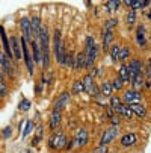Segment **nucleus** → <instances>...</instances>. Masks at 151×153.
Instances as JSON below:
<instances>
[{"label":"nucleus","mask_w":151,"mask_h":153,"mask_svg":"<svg viewBox=\"0 0 151 153\" xmlns=\"http://www.w3.org/2000/svg\"><path fill=\"white\" fill-rule=\"evenodd\" d=\"M0 70H3L9 77H12V68H11V62L9 58L5 55L3 50H0Z\"/></svg>","instance_id":"1a4fd4ad"},{"label":"nucleus","mask_w":151,"mask_h":153,"mask_svg":"<svg viewBox=\"0 0 151 153\" xmlns=\"http://www.w3.org/2000/svg\"><path fill=\"white\" fill-rule=\"evenodd\" d=\"M11 135H12V126H6V127L2 130V137H3L5 140H8Z\"/></svg>","instance_id":"4c0bfd02"},{"label":"nucleus","mask_w":151,"mask_h":153,"mask_svg":"<svg viewBox=\"0 0 151 153\" xmlns=\"http://www.w3.org/2000/svg\"><path fill=\"white\" fill-rule=\"evenodd\" d=\"M122 85H124V82H122L119 77H116V79L112 82V88H113V91H119V90L122 88Z\"/></svg>","instance_id":"c9c22d12"},{"label":"nucleus","mask_w":151,"mask_h":153,"mask_svg":"<svg viewBox=\"0 0 151 153\" xmlns=\"http://www.w3.org/2000/svg\"><path fill=\"white\" fill-rule=\"evenodd\" d=\"M148 17H150V18H151V12H150V14H148Z\"/></svg>","instance_id":"09e8293b"},{"label":"nucleus","mask_w":151,"mask_h":153,"mask_svg":"<svg viewBox=\"0 0 151 153\" xmlns=\"http://www.w3.org/2000/svg\"><path fill=\"white\" fill-rule=\"evenodd\" d=\"M132 88L133 90H136V88H139V86H144V83H145V79H144V73H141V74H138L136 77H133L132 80Z\"/></svg>","instance_id":"a878e982"},{"label":"nucleus","mask_w":151,"mask_h":153,"mask_svg":"<svg viewBox=\"0 0 151 153\" xmlns=\"http://www.w3.org/2000/svg\"><path fill=\"white\" fill-rule=\"evenodd\" d=\"M68 99H70V94L68 93H62L59 97H57V100L55 102V106H53V109H57V111H60V109L67 105V102H68Z\"/></svg>","instance_id":"aec40b11"},{"label":"nucleus","mask_w":151,"mask_h":153,"mask_svg":"<svg viewBox=\"0 0 151 153\" xmlns=\"http://www.w3.org/2000/svg\"><path fill=\"white\" fill-rule=\"evenodd\" d=\"M128 106H130L132 112H133L135 115H138L139 118H144V117L147 115V109H145L141 103H132V105H128Z\"/></svg>","instance_id":"6ab92c4d"},{"label":"nucleus","mask_w":151,"mask_h":153,"mask_svg":"<svg viewBox=\"0 0 151 153\" xmlns=\"http://www.w3.org/2000/svg\"><path fill=\"white\" fill-rule=\"evenodd\" d=\"M119 2H118V0H113V2H107L106 3V8L107 9H109V12H112V11H115V9H118L119 8Z\"/></svg>","instance_id":"473e14b6"},{"label":"nucleus","mask_w":151,"mask_h":153,"mask_svg":"<svg viewBox=\"0 0 151 153\" xmlns=\"http://www.w3.org/2000/svg\"><path fill=\"white\" fill-rule=\"evenodd\" d=\"M20 27H21V32H23V38L26 41H32L33 35H32V26H30V18L27 17H23L20 20Z\"/></svg>","instance_id":"20e7f679"},{"label":"nucleus","mask_w":151,"mask_h":153,"mask_svg":"<svg viewBox=\"0 0 151 153\" xmlns=\"http://www.w3.org/2000/svg\"><path fill=\"white\" fill-rule=\"evenodd\" d=\"M112 41H113V32L103 29V50L104 52H109Z\"/></svg>","instance_id":"dca6fc26"},{"label":"nucleus","mask_w":151,"mask_h":153,"mask_svg":"<svg viewBox=\"0 0 151 153\" xmlns=\"http://www.w3.org/2000/svg\"><path fill=\"white\" fill-rule=\"evenodd\" d=\"M130 8H132L133 11L139 9V8H141V2H139V0H133V2H132V5H130Z\"/></svg>","instance_id":"79ce46f5"},{"label":"nucleus","mask_w":151,"mask_h":153,"mask_svg":"<svg viewBox=\"0 0 151 153\" xmlns=\"http://www.w3.org/2000/svg\"><path fill=\"white\" fill-rule=\"evenodd\" d=\"M119 105H121V99L116 97V96H112V97H110V108L113 109V111H116Z\"/></svg>","instance_id":"2f4dec72"},{"label":"nucleus","mask_w":151,"mask_h":153,"mask_svg":"<svg viewBox=\"0 0 151 153\" xmlns=\"http://www.w3.org/2000/svg\"><path fill=\"white\" fill-rule=\"evenodd\" d=\"M118 134H119V130H118V127H109V129H106L104 132H103V135H101V141H100V146H103V147H107V144H110L116 137H118Z\"/></svg>","instance_id":"7ed1b4c3"},{"label":"nucleus","mask_w":151,"mask_h":153,"mask_svg":"<svg viewBox=\"0 0 151 153\" xmlns=\"http://www.w3.org/2000/svg\"><path fill=\"white\" fill-rule=\"evenodd\" d=\"M116 25H118V20L116 18H109V20L106 21V25H104V29L106 30H112Z\"/></svg>","instance_id":"7c9ffc66"},{"label":"nucleus","mask_w":151,"mask_h":153,"mask_svg":"<svg viewBox=\"0 0 151 153\" xmlns=\"http://www.w3.org/2000/svg\"><path fill=\"white\" fill-rule=\"evenodd\" d=\"M30 109V102L27 99H23L20 102V111H29Z\"/></svg>","instance_id":"e433bc0d"},{"label":"nucleus","mask_w":151,"mask_h":153,"mask_svg":"<svg viewBox=\"0 0 151 153\" xmlns=\"http://www.w3.org/2000/svg\"><path fill=\"white\" fill-rule=\"evenodd\" d=\"M136 141H138V137L133 132H128V134L121 137V146L122 147H132V146L136 144Z\"/></svg>","instance_id":"4468645a"},{"label":"nucleus","mask_w":151,"mask_h":153,"mask_svg":"<svg viewBox=\"0 0 151 153\" xmlns=\"http://www.w3.org/2000/svg\"><path fill=\"white\" fill-rule=\"evenodd\" d=\"M139 100H141V93H139L138 90H133V88L127 90V91L124 93V97H122V103H125V105L138 103Z\"/></svg>","instance_id":"39448f33"},{"label":"nucleus","mask_w":151,"mask_h":153,"mask_svg":"<svg viewBox=\"0 0 151 153\" xmlns=\"http://www.w3.org/2000/svg\"><path fill=\"white\" fill-rule=\"evenodd\" d=\"M67 146V135L62 132H55L50 138H49V147L53 149V150H60V149H65Z\"/></svg>","instance_id":"f257e3e1"},{"label":"nucleus","mask_w":151,"mask_h":153,"mask_svg":"<svg viewBox=\"0 0 151 153\" xmlns=\"http://www.w3.org/2000/svg\"><path fill=\"white\" fill-rule=\"evenodd\" d=\"M106 114H107V115H109L110 118H112L113 115H116V114H115V111H113V109H112V108H107V111H106Z\"/></svg>","instance_id":"37998d69"},{"label":"nucleus","mask_w":151,"mask_h":153,"mask_svg":"<svg viewBox=\"0 0 151 153\" xmlns=\"http://www.w3.org/2000/svg\"><path fill=\"white\" fill-rule=\"evenodd\" d=\"M118 77L125 83V82H130V74H128V68H127V64H121V67L118 70Z\"/></svg>","instance_id":"5701e85b"},{"label":"nucleus","mask_w":151,"mask_h":153,"mask_svg":"<svg viewBox=\"0 0 151 153\" xmlns=\"http://www.w3.org/2000/svg\"><path fill=\"white\" fill-rule=\"evenodd\" d=\"M104 152H106V147H103V146H100V149L95 150V153H104Z\"/></svg>","instance_id":"a18cd8bd"},{"label":"nucleus","mask_w":151,"mask_h":153,"mask_svg":"<svg viewBox=\"0 0 151 153\" xmlns=\"http://www.w3.org/2000/svg\"><path fill=\"white\" fill-rule=\"evenodd\" d=\"M71 147H74V141H73V140L67 141V146H65V149H67V150H71Z\"/></svg>","instance_id":"c03bdc74"},{"label":"nucleus","mask_w":151,"mask_h":153,"mask_svg":"<svg viewBox=\"0 0 151 153\" xmlns=\"http://www.w3.org/2000/svg\"><path fill=\"white\" fill-rule=\"evenodd\" d=\"M85 65H86V53H85V50H82L74 56V68L82 70V68H85Z\"/></svg>","instance_id":"a211bd4d"},{"label":"nucleus","mask_w":151,"mask_h":153,"mask_svg":"<svg viewBox=\"0 0 151 153\" xmlns=\"http://www.w3.org/2000/svg\"><path fill=\"white\" fill-rule=\"evenodd\" d=\"M98 49H100V47H98V44L95 42V46H94L92 49H89L88 52H85V53H86V65H85L86 68H91L92 65L95 64L97 56H98Z\"/></svg>","instance_id":"6e6552de"},{"label":"nucleus","mask_w":151,"mask_h":153,"mask_svg":"<svg viewBox=\"0 0 151 153\" xmlns=\"http://www.w3.org/2000/svg\"><path fill=\"white\" fill-rule=\"evenodd\" d=\"M95 46V41L92 36H86V42H85V52H88L89 49H92Z\"/></svg>","instance_id":"72a5a7b5"},{"label":"nucleus","mask_w":151,"mask_h":153,"mask_svg":"<svg viewBox=\"0 0 151 153\" xmlns=\"http://www.w3.org/2000/svg\"><path fill=\"white\" fill-rule=\"evenodd\" d=\"M82 91H85V90H83V83H82V80H76V82L73 83L71 93H73V94H80Z\"/></svg>","instance_id":"cd10ccee"},{"label":"nucleus","mask_w":151,"mask_h":153,"mask_svg":"<svg viewBox=\"0 0 151 153\" xmlns=\"http://www.w3.org/2000/svg\"><path fill=\"white\" fill-rule=\"evenodd\" d=\"M32 53H33V64H41V44H39V39H32Z\"/></svg>","instance_id":"f8f14e48"},{"label":"nucleus","mask_w":151,"mask_h":153,"mask_svg":"<svg viewBox=\"0 0 151 153\" xmlns=\"http://www.w3.org/2000/svg\"><path fill=\"white\" fill-rule=\"evenodd\" d=\"M119 46L118 44H113L110 46V58H112V62H118V55H119Z\"/></svg>","instance_id":"bb28decb"},{"label":"nucleus","mask_w":151,"mask_h":153,"mask_svg":"<svg viewBox=\"0 0 151 153\" xmlns=\"http://www.w3.org/2000/svg\"><path fill=\"white\" fill-rule=\"evenodd\" d=\"M82 83H83V90H85V91H88V93H91V91H92L94 85H95L94 77H92L91 74H86V76L82 79Z\"/></svg>","instance_id":"4be33fe9"},{"label":"nucleus","mask_w":151,"mask_h":153,"mask_svg":"<svg viewBox=\"0 0 151 153\" xmlns=\"http://www.w3.org/2000/svg\"><path fill=\"white\" fill-rule=\"evenodd\" d=\"M11 50H12V56L15 61H21V46H20V42H18V38L17 36H11Z\"/></svg>","instance_id":"9b49d317"},{"label":"nucleus","mask_w":151,"mask_h":153,"mask_svg":"<svg viewBox=\"0 0 151 153\" xmlns=\"http://www.w3.org/2000/svg\"><path fill=\"white\" fill-rule=\"evenodd\" d=\"M127 68H128V74H130V80L133 77H136L138 74L142 73V61L141 59H133L128 62L127 65Z\"/></svg>","instance_id":"423d86ee"},{"label":"nucleus","mask_w":151,"mask_h":153,"mask_svg":"<svg viewBox=\"0 0 151 153\" xmlns=\"http://www.w3.org/2000/svg\"><path fill=\"white\" fill-rule=\"evenodd\" d=\"M150 5V2H148V0H147V2H141V8H147Z\"/></svg>","instance_id":"49530a36"},{"label":"nucleus","mask_w":151,"mask_h":153,"mask_svg":"<svg viewBox=\"0 0 151 153\" xmlns=\"http://www.w3.org/2000/svg\"><path fill=\"white\" fill-rule=\"evenodd\" d=\"M6 93H8V88L3 82V76H0V96H6Z\"/></svg>","instance_id":"58836bf2"},{"label":"nucleus","mask_w":151,"mask_h":153,"mask_svg":"<svg viewBox=\"0 0 151 153\" xmlns=\"http://www.w3.org/2000/svg\"><path fill=\"white\" fill-rule=\"evenodd\" d=\"M128 58H130V47H127V46L121 47L119 49V55H118V62H124Z\"/></svg>","instance_id":"393cba45"},{"label":"nucleus","mask_w":151,"mask_h":153,"mask_svg":"<svg viewBox=\"0 0 151 153\" xmlns=\"http://www.w3.org/2000/svg\"><path fill=\"white\" fill-rule=\"evenodd\" d=\"M0 38H2V42H3V52L8 58H12V50H11V46H9V41H8V36H6V32H5V27L0 26Z\"/></svg>","instance_id":"ddd939ff"},{"label":"nucleus","mask_w":151,"mask_h":153,"mask_svg":"<svg viewBox=\"0 0 151 153\" xmlns=\"http://www.w3.org/2000/svg\"><path fill=\"white\" fill-rule=\"evenodd\" d=\"M60 121H62V112L57 111V109H52V114H50V129L56 130L59 126H60Z\"/></svg>","instance_id":"9d476101"},{"label":"nucleus","mask_w":151,"mask_h":153,"mask_svg":"<svg viewBox=\"0 0 151 153\" xmlns=\"http://www.w3.org/2000/svg\"><path fill=\"white\" fill-rule=\"evenodd\" d=\"M32 127H33V123H32L30 120H27V121H26V127H24V130H23V134H21V137H23V138H26V137L30 134Z\"/></svg>","instance_id":"f704fd0d"},{"label":"nucleus","mask_w":151,"mask_h":153,"mask_svg":"<svg viewBox=\"0 0 151 153\" xmlns=\"http://www.w3.org/2000/svg\"><path fill=\"white\" fill-rule=\"evenodd\" d=\"M136 15H138V12H136V11H133V9L128 11V14H127V25H128V26H133V25H135V21H136Z\"/></svg>","instance_id":"c85d7f7f"},{"label":"nucleus","mask_w":151,"mask_h":153,"mask_svg":"<svg viewBox=\"0 0 151 153\" xmlns=\"http://www.w3.org/2000/svg\"><path fill=\"white\" fill-rule=\"evenodd\" d=\"M145 77H147V79H151V58L148 59L147 68H145Z\"/></svg>","instance_id":"ea45409f"},{"label":"nucleus","mask_w":151,"mask_h":153,"mask_svg":"<svg viewBox=\"0 0 151 153\" xmlns=\"http://www.w3.org/2000/svg\"><path fill=\"white\" fill-rule=\"evenodd\" d=\"M100 91H101V94H103L104 97H110V96H112V91H113L112 83H110V82H103Z\"/></svg>","instance_id":"b1692460"},{"label":"nucleus","mask_w":151,"mask_h":153,"mask_svg":"<svg viewBox=\"0 0 151 153\" xmlns=\"http://www.w3.org/2000/svg\"><path fill=\"white\" fill-rule=\"evenodd\" d=\"M30 26H32V35L38 38L39 29H41V20H39L38 15H33V17L30 18Z\"/></svg>","instance_id":"412c9836"},{"label":"nucleus","mask_w":151,"mask_h":153,"mask_svg":"<svg viewBox=\"0 0 151 153\" xmlns=\"http://www.w3.org/2000/svg\"><path fill=\"white\" fill-rule=\"evenodd\" d=\"M29 47H27V41L21 36V55L24 56V64H26V67H27V71H29V74H33V61H32V58H30V53H29Z\"/></svg>","instance_id":"f03ea898"},{"label":"nucleus","mask_w":151,"mask_h":153,"mask_svg":"<svg viewBox=\"0 0 151 153\" xmlns=\"http://www.w3.org/2000/svg\"><path fill=\"white\" fill-rule=\"evenodd\" d=\"M110 121H112V127H116V126L121 123V121H119V117H118V114H116V115H113V117L110 118Z\"/></svg>","instance_id":"a19ab883"},{"label":"nucleus","mask_w":151,"mask_h":153,"mask_svg":"<svg viewBox=\"0 0 151 153\" xmlns=\"http://www.w3.org/2000/svg\"><path fill=\"white\" fill-rule=\"evenodd\" d=\"M63 65H67V67H74V56H73V53H65Z\"/></svg>","instance_id":"c756f323"},{"label":"nucleus","mask_w":151,"mask_h":153,"mask_svg":"<svg viewBox=\"0 0 151 153\" xmlns=\"http://www.w3.org/2000/svg\"><path fill=\"white\" fill-rule=\"evenodd\" d=\"M124 5L125 6H130L132 5V0H124Z\"/></svg>","instance_id":"de8ad7c7"},{"label":"nucleus","mask_w":151,"mask_h":153,"mask_svg":"<svg viewBox=\"0 0 151 153\" xmlns=\"http://www.w3.org/2000/svg\"><path fill=\"white\" fill-rule=\"evenodd\" d=\"M136 41L141 47H145L147 44V30H145V26L144 25H139L138 29H136Z\"/></svg>","instance_id":"2eb2a0df"},{"label":"nucleus","mask_w":151,"mask_h":153,"mask_svg":"<svg viewBox=\"0 0 151 153\" xmlns=\"http://www.w3.org/2000/svg\"><path fill=\"white\" fill-rule=\"evenodd\" d=\"M115 112H116L118 115H121V117L127 118V120H132V117H133V112H132L130 106L125 105V103H122V102H121V105L118 106V109H116Z\"/></svg>","instance_id":"f3484780"},{"label":"nucleus","mask_w":151,"mask_h":153,"mask_svg":"<svg viewBox=\"0 0 151 153\" xmlns=\"http://www.w3.org/2000/svg\"><path fill=\"white\" fill-rule=\"evenodd\" d=\"M88 138H89L88 130H86V129H79L76 132V135H74V138H73L74 146L76 147H83L86 143H88Z\"/></svg>","instance_id":"0eeeda50"}]
</instances>
